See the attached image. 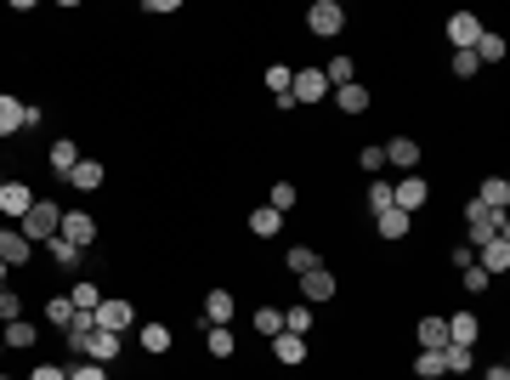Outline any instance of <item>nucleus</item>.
Segmentation results:
<instances>
[{"label": "nucleus", "instance_id": "nucleus-1", "mask_svg": "<svg viewBox=\"0 0 510 380\" xmlns=\"http://www.w3.org/2000/svg\"><path fill=\"white\" fill-rule=\"evenodd\" d=\"M465 233H471V250H476V245H488V239H510L505 210H488V205L465 199Z\"/></svg>", "mask_w": 510, "mask_h": 380}, {"label": "nucleus", "instance_id": "nucleus-2", "mask_svg": "<svg viewBox=\"0 0 510 380\" xmlns=\"http://www.w3.org/2000/svg\"><path fill=\"white\" fill-rule=\"evenodd\" d=\"M18 227H23L28 245H45V239H57V227H63V210H57V199H35Z\"/></svg>", "mask_w": 510, "mask_h": 380}, {"label": "nucleus", "instance_id": "nucleus-3", "mask_svg": "<svg viewBox=\"0 0 510 380\" xmlns=\"http://www.w3.org/2000/svg\"><path fill=\"white\" fill-rule=\"evenodd\" d=\"M289 97H295V109H318V102H329V80H323V69H295V80H289Z\"/></svg>", "mask_w": 510, "mask_h": 380}, {"label": "nucleus", "instance_id": "nucleus-4", "mask_svg": "<svg viewBox=\"0 0 510 380\" xmlns=\"http://www.w3.org/2000/svg\"><path fill=\"white\" fill-rule=\"evenodd\" d=\"M392 205L409 210V216H420V210L431 205V182H425L420 171H414V176H397V182H392Z\"/></svg>", "mask_w": 510, "mask_h": 380}, {"label": "nucleus", "instance_id": "nucleus-5", "mask_svg": "<svg viewBox=\"0 0 510 380\" xmlns=\"http://www.w3.org/2000/svg\"><path fill=\"white\" fill-rule=\"evenodd\" d=\"M91 318H97V329H108V336H125V329L136 324V307H131L125 295H102V307L91 312Z\"/></svg>", "mask_w": 510, "mask_h": 380}, {"label": "nucleus", "instance_id": "nucleus-6", "mask_svg": "<svg viewBox=\"0 0 510 380\" xmlns=\"http://www.w3.org/2000/svg\"><path fill=\"white\" fill-rule=\"evenodd\" d=\"M57 239H69L74 250H91V245H97V216H91V210H63Z\"/></svg>", "mask_w": 510, "mask_h": 380}, {"label": "nucleus", "instance_id": "nucleus-7", "mask_svg": "<svg viewBox=\"0 0 510 380\" xmlns=\"http://www.w3.org/2000/svg\"><path fill=\"white\" fill-rule=\"evenodd\" d=\"M306 28H312V35H340V28H346V12H340V0H312V12H306Z\"/></svg>", "mask_w": 510, "mask_h": 380}, {"label": "nucleus", "instance_id": "nucleus-8", "mask_svg": "<svg viewBox=\"0 0 510 380\" xmlns=\"http://www.w3.org/2000/svg\"><path fill=\"white\" fill-rule=\"evenodd\" d=\"M335 290H340V284H335V272H329V267L301 272V301H306V307H323V301H335Z\"/></svg>", "mask_w": 510, "mask_h": 380}, {"label": "nucleus", "instance_id": "nucleus-9", "mask_svg": "<svg viewBox=\"0 0 510 380\" xmlns=\"http://www.w3.org/2000/svg\"><path fill=\"white\" fill-rule=\"evenodd\" d=\"M0 262H6V267H28V262H35V245L23 239V227L0 222Z\"/></svg>", "mask_w": 510, "mask_h": 380}, {"label": "nucleus", "instance_id": "nucleus-10", "mask_svg": "<svg viewBox=\"0 0 510 380\" xmlns=\"http://www.w3.org/2000/svg\"><path fill=\"white\" fill-rule=\"evenodd\" d=\"M28 205H35V188H28V182H18V176H6V188H0V216L23 222Z\"/></svg>", "mask_w": 510, "mask_h": 380}, {"label": "nucleus", "instance_id": "nucleus-11", "mask_svg": "<svg viewBox=\"0 0 510 380\" xmlns=\"http://www.w3.org/2000/svg\"><path fill=\"white\" fill-rule=\"evenodd\" d=\"M476 40H482V18H476V12H454V18H448V45H454V52H471Z\"/></svg>", "mask_w": 510, "mask_h": 380}, {"label": "nucleus", "instance_id": "nucleus-12", "mask_svg": "<svg viewBox=\"0 0 510 380\" xmlns=\"http://www.w3.org/2000/svg\"><path fill=\"white\" fill-rule=\"evenodd\" d=\"M380 154H385V165H397L403 176L420 171V142H414V136H392V142H385Z\"/></svg>", "mask_w": 510, "mask_h": 380}, {"label": "nucleus", "instance_id": "nucleus-13", "mask_svg": "<svg viewBox=\"0 0 510 380\" xmlns=\"http://www.w3.org/2000/svg\"><path fill=\"white\" fill-rule=\"evenodd\" d=\"M476 267H482L488 279L510 272V239H488V245H476Z\"/></svg>", "mask_w": 510, "mask_h": 380}, {"label": "nucleus", "instance_id": "nucleus-14", "mask_svg": "<svg viewBox=\"0 0 510 380\" xmlns=\"http://www.w3.org/2000/svg\"><path fill=\"white\" fill-rule=\"evenodd\" d=\"M409 227H414V216H409V210H380V216H375V233L385 239V245H403V239H409Z\"/></svg>", "mask_w": 510, "mask_h": 380}, {"label": "nucleus", "instance_id": "nucleus-15", "mask_svg": "<svg viewBox=\"0 0 510 380\" xmlns=\"http://www.w3.org/2000/svg\"><path fill=\"white\" fill-rule=\"evenodd\" d=\"M414 341H420V352H442V346H448V318L425 312L420 324H414Z\"/></svg>", "mask_w": 510, "mask_h": 380}, {"label": "nucleus", "instance_id": "nucleus-16", "mask_svg": "<svg viewBox=\"0 0 510 380\" xmlns=\"http://www.w3.org/2000/svg\"><path fill=\"white\" fill-rule=\"evenodd\" d=\"M119 352H125V336H108V329H91V341H85V358H91V363H102V369H108V363H114Z\"/></svg>", "mask_w": 510, "mask_h": 380}, {"label": "nucleus", "instance_id": "nucleus-17", "mask_svg": "<svg viewBox=\"0 0 510 380\" xmlns=\"http://www.w3.org/2000/svg\"><path fill=\"white\" fill-rule=\"evenodd\" d=\"M102 182H108V165H102V159H91V154L69 171V188H80V193H97Z\"/></svg>", "mask_w": 510, "mask_h": 380}, {"label": "nucleus", "instance_id": "nucleus-18", "mask_svg": "<svg viewBox=\"0 0 510 380\" xmlns=\"http://www.w3.org/2000/svg\"><path fill=\"white\" fill-rule=\"evenodd\" d=\"M233 312H239L233 290H205V324H210V329H215V324H233Z\"/></svg>", "mask_w": 510, "mask_h": 380}, {"label": "nucleus", "instance_id": "nucleus-19", "mask_svg": "<svg viewBox=\"0 0 510 380\" xmlns=\"http://www.w3.org/2000/svg\"><path fill=\"white\" fill-rule=\"evenodd\" d=\"M476 336H482V318H476V312H454V318H448V346H476Z\"/></svg>", "mask_w": 510, "mask_h": 380}, {"label": "nucleus", "instance_id": "nucleus-20", "mask_svg": "<svg viewBox=\"0 0 510 380\" xmlns=\"http://www.w3.org/2000/svg\"><path fill=\"white\" fill-rule=\"evenodd\" d=\"M80 159H85V154H80V142H74V136H57V142H52V154H45V165H52L57 176H69Z\"/></svg>", "mask_w": 510, "mask_h": 380}, {"label": "nucleus", "instance_id": "nucleus-21", "mask_svg": "<svg viewBox=\"0 0 510 380\" xmlns=\"http://www.w3.org/2000/svg\"><path fill=\"white\" fill-rule=\"evenodd\" d=\"M272 358L284 363V369H301L306 363V336H272Z\"/></svg>", "mask_w": 510, "mask_h": 380}, {"label": "nucleus", "instance_id": "nucleus-22", "mask_svg": "<svg viewBox=\"0 0 510 380\" xmlns=\"http://www.w3.org/2000/svg\"><path fill=\"white\" fill-rule=\"evenodd\" d=\"M329 97H335V109H340V114H368V85H363V80L340 85V91H329Z\"/></svg>", "mask_w": 510, "mask_h": 380}, {"label": "nucleus", "instance_id": "nucleus-23", "mask_svg": "<svg viewBox=\"0 0 510 380\" xmlns=\"http://www.w3.org/2000/svg\"><path fill=\"white\" fill-rule=\"evenodd\" d=\"M0 341H6V346H12V352H28V346H35V341H40V329H35V324H28V318H12V324H6V329H0Z\"/></svg>", "mask_w": 510, "mask_h": 380}, {"label": "nucleus", "instance_id": "nucleus-24", "mask_svg": "<svg viewBox=\"0 0 510 380\" xmlns=\"http://www.w3.org/2000/svg\"><path fill=\"white\" fill-rule=\"evenodd\" d=\"M250 233H255V239H278V233H284V216H278L272 205H255V210H250Z\"/></svg>", "mask_w": 510, "mask_h": 380}, {"label": "nucleus", "instance_id": "nucleus-25", "mask_svg": "<svg viewBox=\"0 0 510 380\" xmlns=\"http://www.w3.org/2000/svg\"><path fill=\"white\" fill-rule=\"evenodd\" d=\"M136 341H142V352L165 358V352H170V341H176V336H170V324H159V318H153V324H142V336H136Z\"/></svg>", "mask_w": 510, "mask_h": 380}, {"label": "nucleus", "instance_id": "nucleus-26", "mask_svg": "<svg viewBox=\"0 0 510 380\" xmlns=\"http://www.w3.org/2000/svg\"><path fill=\"white\" fill-rule=\"evenodd\" d=\"M323 80H329V91L352 85L358 80V57H329V63H323Z\"/></svg>", "mask_w": 510, "mask_h": 380}, {"label": "nucleus", "instance_id": "nucleus-27", "mask_svg": "<svg viewBox=\"0 0 510 380\" xmlns=\"http://www.w3.org/2000/svg\"><path fill=\"white\" fill-rule=\"evenodd\" d=\"M476 205H488V210H505V205H510V182H505V176H488L482 188H476Z\"/></svg>", "mask_w": 510, "mask_h": 380}, {"label": "nucleus", "instance_id": "nucleus-28", "mask_svg": "<svg viewBox=\"0 0 510 380\" xmlns=\"http://www.w3.org/2000/svg\"><path fill=\"white\" fill-rule=\"evenodd\" d=\"M442 369L448 375H471L476 369V346H442Z\"/></svg>", "mask_w": 510, "mask_h": 380}, {"label": "nucleus", "instance_id": "nucleus-29", "mask_svg": "<svg viewBox=\"0 0 510 380\" xmlns=\"http://www.w3.org/2000/svg\"><path fill=\"white\" fill-rule=\"evenodd\" d=\"M69 301H74V312H97L102 307V290L91 279H80V284H69Z\"/></svg>", "mask_w": 510, "mask_h": 380}, {"label": "nucleus", "instance_id": "nucleus-30", "mask_svg": "<svg viewBox=\"0 0 510 380\" xmlns=\"http://www.w3.org/2000/svg\"><path fill=\"white\" fill-rule=\"evenodd\" d=\"M23 131V102L0 91V136H18Z\"/></svg>", "mask_w": 510, "mask_h": 380}, {"label": "nucleus", "instance_id": "nucleus-31", "mask_svg": "<svg viewBox=\"0 0 510 380\" xmlns=\"http://www.w3.org/2000/svg\"><path fill=\"white\" fill-rule=\"evenodd\" d=\"M45 324H52V329H69V324H74V301H69V295H45Z\"/></svg>", "mask_w": 510, "mask_h": 380}, {"label": "nucleus", "instance_id": "nucleus-32", "mask_svg": "<svg viewBox=\"0 0 510 380\" xmlns=\"http://www.w3.org/2000/svg\"><path fill=\"white\" fill-rule=\"evenodd\" d=\"M205 346H210V358H233V352H239V341H233V324H215L210 336H205Z\"/></svg>", "mask_w": 510, "mask_h": 380}, {"label": "nucleus", "instance_id": "nucleus-33", "mask_svg": "<svg viewBox=\"0 0 510 380\" xmlns=\"http://www.w3.org/2000/svg\"><path fill=\"white\" fill-rule=\"evenodd\" d=\"M363 210H368V216H380V210H392V182H368V193H363Z\"/></svg>", "mask_w": 510, "mask_h": 380}, {"label": "nucleus", "instance_id": "nucleus-34", "mask_svg": "<svg viewBox=\"0 0 510 380\" xmlns=\"http://www.w3.org/2000/svg\"><path fill=\"white\" fill-rule=\"evenodd\" d=\"M261 80H267L272 97H289V80H295V69H289V63H267V74H261Z\"/></svg>", "mask_w": 510, "mask_h": 380}, {"label": "nucleus", "instance_id": "nucleus-35", "mask_svg": "<svg viewBox=\"0 0 510 380\" xmlns=\"http://www.w3.org/2000/svg\"><path fill=\"white\" fill-rule=\"evenodd\" d=\"M295 199H301V193H295V182H272V193H267V205L278 210V216H289V210H295Z\"/></svg>", "mask_w": 510, "mask_h": 380}, {"label": "nucleus", "instance_id": "nucleus-36", "mask_svg": "<svg viewBox=\"0 0 510 380\" xmlns=\"http://www.w3.org/2000/svg\"><path fill=\"white\" fill-rule=\"evenodd\" d=\"M284 262H289V272H295V279H301V272H312V267H323L312 245H289V255H284Z\"/></svg>", "mask_w": 510, "mask_h": 380}, {"label": "nucleus", "instance_id": "nucleus-37", "mask_svg": "<svg viewBox=\"0 0 510 380\" xmlns=\"http://www.w3.org/2000/svg\"><path fill=\"white\" fill-rule=\"evenodd\" d=\"M471 52H476V63H505V40L488 35V28H482V40H476Z\"/></svg>", "mask_w": 510, "mask_h": 380}, {"label": "nucleus", "instance_id": "nucleus-38", "mask_svg": "<svg viewBox=\"0 0 510 380\" xmlns=\"http://www.w3.org/2000/svg\"><path fill=\"white\" fill-rule=\"evenodd\" d=\"M45 245H52V262H57V267H69V272L85 262V250H74L69 239H45Z\"/></svg>", "mask_w": 510, "mask_h": 380}, {"label": "nucleus", "instance_id": "nucleus-39", "mask_svg": "<svg viewBox=\"0 0 510 380\" xmlns=\"http://www.w3.org/2000/svg\"><path fill=\"white\" fill-rule=\"evenodd\" d=\"M255 329H261V336H284V307H255Z\"/></svg>", "mask_w": 510, "mask_h": 380}, {"label": "nucleus", "instance_id": "nucleus-40", "mask_svg": "<svg viewBox=\"0 0 510 380\" xmlns=\"http://www.w3.org/2000/svg\"><path fill=\"white\" fill-rule=\"evenodd\" d=\"M284 336H312V307H289L284 312Z\"/></svg>", "mask_w": 510, "mask_h": 380}, {"label": "nucleus", "instance_id": "nucleus-41", "mask_svg": "<svg viewBox=\"0 0 510 380\" xmlns=\"http://www.w3.org/2000/svg\"><path fill=\"white\" fill-rule=\"evenodd\" d=\"M414 375H420V380H448L442 352H420V358H414Z\"/></svg>", "mask_w": 510, "mask_h": 380}, {"label": "nucleus", "instance_id": "nucleus-42", "mask_svg": "<svg viewBox=\"0 0 510 380\" xmlns=\"http://www.w3.org/2000/svg\"><path fill=\"white\" fill-rule=\"evenodd\" d=\"M459 279H465V290H471V295H488V290H493V279H488V272L476 267V262H471V267H459Z\"/></svg>", "mask_w": 510, "mask_h": 380}, {"label": "nucleus", "instance_id": "nucleus-43", "mask_svg": "<svg viewBox=\"0 0 510 380\" xmlns=\"http://www.w3.org/2000/svg\"><path fill=\"white\" fill-rule=\"evenodd\" d=\"M12 318H23V295L18 290H0V324H12Z\"/></svg>", "mask_w": 510, "mask_h": 380}, {"label": "nucleus", "instance_id": "nucleus-44", "mask_svg": "<svg viewBox=\"0 0 510 380\" xmlns=\"http://www.w3.org/2000/svg\"><path fill=\"white\" fill-rule=\"evenodd\" d=\"M69 380H108V369H102V363H91V358H80L69 369Z\"/></svg>", "mask_w": 510, "mask_h": 380}, {"label": "nucleus", "instance_id": "nucleus-45", "mask_svg": "<svg viewBox=\"0 0 510 380\" xmlns=\"http://www.w3.org/2000/svg\"><path fill=\"white\" fill-rule=\"evenodd\" d=\"M448 69H454V74H459V80H471V74H476V69H482V63H476V52H454V63H448Z\"/></svg>", "mask_w": 510, "mask_h": 380}, {"label": "nucleus", "instance_id": "nucleus-46", "mask_svg": "<svg viewBox=\"0 0 510 380\" xmlns=\"http://www.w3.org/2000/svg\"><path fill=\"white\" fill-rule=\"evenodd\" d=\"M358 165H363V176H375L385 165V154H380V148H358Z\"/></svg>", "mask_w": 510, "mask_h": 380}, {"label": "nucleus", "instance_id": "nucleus-47", "mask_svg": "<svg viewBox=\"0 0 510 380\" xmlns=\"http://www.w3.org/2000/svg\"><path fill=\"white\" fill-rule=\"evenodd\" d=\"M148 18H170V12H182V0H142Z\"/></svg>", "mask_w": 510, "mask_h": 380}, {"label": "nucleus", "instance_id": "nucleus-48", "mask_svg": "<svg viewBox=\"0 0 510 380\" xmlns=\"http://www.w3.org/2000/svg\"><path fill=\"white\" fill-rule=\"evenodd\" d=\"M28 380H69V369H57V363H35Z\"/></svg>", "mask_w": 510, "mask_h": 380}, {"label": "nucleus", "instance_id": "nucleus-49", "mask_svg": "<svg viewBox=\"0 0 510 380\" xmlns=\"http://www.w3.org/2000/svg\"><path fill=\"white\" fill-rule=\"evenodd\" d=\"M448 262H454V267H471L476 250H471V245H454V250H448Z\"/></svg>", "mask_w": 510, "mask_h": 380}, {"label": "nucleus", "instance_id": "nucleus-50", "mask_svg": "<svg viewBox=\"0 0 510 380\" xmlns=\"http://www.w3.org/2000/svg\"><path fill=\"white\" fill-rule=\"evenodd\" d=\"M40 119H45V109H35V102H23V131H40Z\"/></svg>", "mask_w": 510, "mask_h": 380}, {"label": "nucleus", "instance_id": "nucleus-51", "mask_svg": "<svg viewBox=\"0 0 510 380\" xmlns=\"http://www.w3.org/2000/svg\"><path fill=\"white\" fill-rule=\"evenodd\" d=\"M482 380H510V369H505V363H488V369H482Z\"/></svg>", "mask_w": 510, "mask_h": 380}, {"label": "nucleus", "instance_id": "nucleus-52", "mask_svg": "<svg viewBox=\"0 0 510 380\" xmlns=\"http://www.w3.org/2000/svg\"><path fill=\"white\" fill-rule=\"evenodd\" d=\"M6 272H12V267H6V262H0V290H6Z\"/></svg>", "mask_w": 510, "mask_h": 380}, {"label": "nucleus", "instance_id": "nucleus-53", "mask_svg": "<svg viewBox=\"0 0 510 380\" xmlns=\"http://www.w3.org/2000/svg\"><path fill=\"white\" fill-rule=\"evenodd\" d=\"M0 188H6V176H0Z\"/></svg>", "mask_w": 510, "mask_h": 380}, {"label": "nucleus", "instance_id": "nucleus-54", "mask_svg": "<svg viewBox=\"0 0 510 380\" xmlns=\"http://www.w3.org/2000/svg\"><path fill=\"white\" fill-rule=\"evenodd\" d=\"M0 352H6V341H0Z\"/></svg>", "mask_w": 510, "mask_h": 380}, {"label": "nucleus", "instance_id": "nucleus-55", "mask_svg": "<svg viewBox=\"0 0 510 380\" xmlns=\"http://www.w3.org/2000/svg\"><path fill=\"white\" fill-rule=\"evenodd\" d=\"M0 380H12V375H0Z\"/></svg>", "mask_w": 510, "mask_h": 380}]
</instances>
